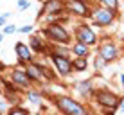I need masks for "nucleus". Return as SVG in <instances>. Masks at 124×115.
Segmentation results:
<instances>
[{"instance_id": "1", "label": "nucleus", "mask_w": 124, "mask_h": 115, "mask_svg": "<svg viewBox=\"0 0 124 115\" xmlns=\"http://www.w3.org/2000/svg\"><path fill=\"white\" fill-rule=\"evenodd\" d=\"M43 36L49 38V41H52V43H63V45H68L70 43V38H72L68 29L59 22H52V23L47 25L43 29Z\"/></svg>"}, {"instance_id": "2", "label": "nucleus", "mask_w": 124, "mask_h": 115, "mask_svg": "<svg viewBox=\"0 0 124 115\" xmlns=\"http://www.w3.org/2000/svg\"><path fill=\"white\" fill-rule=\"evenodd\" d=\"M88 18H92L93 25H97V27H110L115 22V18H117V13L108 9V7L99 6V7H92Z\"/></svg>"}, {"instance_id": "3", "label": "nucleus", "mask_w": 124, "mask_h": 115, "mask_svg": "<svg viewBox=\"0 0 124 115\" xmlns=\"http://www.w3.org/2000/svg\"><path fill=\"white\" fill-rule=\"evenodd\" d=\"M63 7L67 13L79 16V18H88L92 11L90 0H63Z\"/></svg>"}, {"instance_id": "4", "label": "nucleus", "mask_w": 124, "mask_h": 115, "mask_svg": "<svg viewBox=\"0 0 124 115\" xmlns=\"http://www.w3.org/2000/svg\"><path fill=\"white\" fill-rule=\"evenodd\" d=\"M56 104H58V108L61 110L65 115H88L86 108L81 106L78 101L70 99V97H58Z\"/></svg>"}, {"instance_id": "5", "label": "nucleus", "mask_w": 124, "mask_h": 115, "mask_svg": "<svg viewBox=\"0 0 124 115\" xmlns=\"http://www.w3.org/2000/svg\"><path fill=\"white\" fill-rule=\"evenodd\" d=\"M74 38L76 41H81V43H86L88 47L97 45V34L95 31L86 23H79L78 27L74 29Z\"/></svg>"}, {"instance_id": "6", "label": "nucleus", "mask_w": 124, "mask_h": 115, "mask_svg": "<svg viewBox=\"0 0 124 115\" xmlns=\"http://www.w3.org/2000/svg\"><path fill=\"white\" fill-rule=\"evenodd\" d=\"M97 56H101L106 63L115 61V59L119 58V47H117V43H115L113 40H104V41H101L99 50H97Z\"/></svg>"}, {"instance_id": "7", "label": "nucleus", "mask_w": 124, "mask_h": 115, "mask_svg": "<svg viewBox=\"0 0 124 115\" xmlns=\"http://www.w3.org/2000/svg\"><path fill=\"white\" fill-rule=\"evenodd\" d=\"M50 61L54 63L56 70L61 76H68L72 72V61H70L68 56H65V54H58V52L52 50V54H50Z\"/></svg>"}, {"instance_id": "8", "label": "nucleus", "mask_w": 124, "mask_h": 115, "mask_svg": "<svg viewBox=\"0 0 124 115\" xmlns=\"http://www.w3.org/2000/svg\"><path fill=\"white\" fill-rule=\"evenodd\" d=\"M97 97V103L106 106V108H117V106H121V99H119L117 95H113L112 92H97L95 93Z\"/></svg>"}, {"instance_id": "9", "label": "nucleus", "mask_w": 124, "mask_h": 115, "mask_svg": "<svg viewBox=\"0 0 124 115\" xmlns=\"http://www.w3.org/2000/svg\"><path fill=\"white\" fill-rule=\"evenodd\" d=\"M15 52H16V56H18L20 63H29V61H32V50H31V47L25 43V41H16Z\"/></svg>"}, {"instance_id": "10", "label": "nucleus", "mask_w": 124, "mask_h": 115, "mask_svg": "<svg viewBox=\"0 0 124 115\" xmlns=\"http://www.w3.org/2000/svg\"><path fill=\"white\" fill-rule=\"evenodd\" d=\"M65 11V7H63V0H45V6H43V9L40 11V15L41 13H45V15H61V13Z\"/></svg>"}, {"instance_id": "11", "label": "nucleus", "mask_w": 124, "mask_h": 115, "mask_svg": "<svg viewBox=\"0 0 124 115\" xmlns=\"http://www.w3.org/2000/svg\"><path fill=\"white\" fill-rule=\"evenodd\" d=\"M11 81L15 84H18V86H29V83H31V79H29V76H27V72L22 70V69H16V70H13L11 72Z\"/></svg>"}, {"instance_id": "12", "label": "nucleus", "mask_w": 124, "mask_h": 115, "mask_svg": "<svg viewBox=\"0 0 124 115\" xmlns=\"http://www.w3.org/2000/svg\"><path fill=\"white\" fill-rule=\"evenodd\" d=\"M25 72H27L29 79L32 81H43V72H41V67L36 65V63H27V67H25Z\"/></svg>"}, {"instance_id": "13", "label": "nucleus", "mask_w": 124, "mask_h": 115, "mask_svg": "<svg viewBox=\"0 0 124 115\" xmlns=\"http://www.w3.org/2000/svg\"><path fill=\"white\" fill-rule=\"evenodd\" d=\"M70 52H74L78 58H86L88 54H90V47H88L86 43L76 41V43H72V47H70Z\"/></svg>"}, {"instance_id": "14", "label": "nucleus", "mask_w": 124, "mask_h": 115, "mask_svg": "<svg viewBox=\"0 0 124 115\" xmlns=\"http://www.w3.org/2000/svg\"><path fill=\"white\" fill-rule=\"evenodd\" d=\"M86 67H88L86 58H78V56H76V59H72V70L83 72L85 69H86Z\"/></svg>"}, {"instance_id": "15", "label": "nucleus", "mask_w": 124, "mask_h": 115, "mask_svg": "<svg viewBox=\"0 0 124 115\" xmlns=\"http://www.w3.org/2000/svg\"><path fill=\"white\" fill-rule=\"evenodd\" d=\"M29 47H31V50H34V52H38V54H41V50H45L43 49V43L40 41V38L38 36H32L31 38V43H27Z\"/></svg>"}, {"instance_id": "16", "label": "nucleus", "mask_w": 124, "mask_h": 115, "mask_svg": "<svg viewBox=\"0 0 124 115\" xmlns=\"http://www.w3.org/2000/svg\"><path fill=\"white\" fill-rule=\"evenodd\" d=\"M99 4L102 7H108V9H112V11H115L117 13V9H119V4H121V0H99Z\"/></svg>"}, {"instance_id": "17", "label": "nucleus", "mask_w": 124, "mask_h": 115, "mask_svg": "<svg viewBox=\"0 0 124 115\" xmlns=\"http://www.w3.org/2000/svg\"><path fill=\"white\" fill-rule=\"evenodd\" d=\"M78 90L81 95H88L92 90V83L90 81H81V83H78Z\"/></svg>"}, {"instance_id": "18", "label": "nucleus", "mask_w": 124, "mask_h": 115, "mask_svg": "<svg viewBox=\"0 0 124 115\" xmlns=\"http://www.w3.org/2000/svg\"><path fill=\"white\" fill-rule=\"evenodd\" d=\"M16 6H18L20 11H25V9H29V7H31V2H29V0H18V2H16Z\"/></svg>"}, {"instance_id": "19", "label": "nucleus", "mask_w": 124, "mask_h": 115, "mask_svg": "<svg viewBox=\"0 0 124 115\" xmlns=\"http://www.w3.org/2000/svg\"><path fill=\"white\" fill-rule=\"evenodd\" d=\"M16 29H18V27H16L15 23H13V25L9 23V25H6V27H4V34H15Z\"/></svg>"}, {"instance_id": "20", "label": "nucleus", "mask_w": 124, "mask_h": 115, "mask_svg": "<svg viewBox=\"0 0 124 115\" xmlns=\"http://www.w3.org/2000/svg\"><path fill=\"white\" fill-rule=\"evenodd\" d=\"M32 25L31 23H29V25H22V27H20V29H16V31H18V32H22V34H29V32H32Z\"/></svg>"}, {"instance_id": "21", "label": "nucleus", "mask_w": 124, "mask_h": 115, "mask_svg": "<svg viewBox=\"0 0 124 115\" xmlns=\"http://www.w3.org/2000/svg\"><path fill=\"white\" fill-rule=\"evenodd\" d=\"M27 97L31 99V103H34V104H38V103L41 101V97L38 95V93H34V92H29V93H27Z\"/></svg>"}, {"instance_id": "22", "label": "nucleus", "mask_w": 124, "mask_h": 115, "mask_svg": "<svg viewBox=\"0 0 124 115\" xmlns=\"http://www.w3.org/2000/svg\"><path fill=\"white\" fill-rule=\"evenodd\" d=\"M9 115H29V112L23 110V108H13L9 112Z\"/></svg>"}, {"instance_id": "23", "label": "nucleus", "mask_w": 124, "mask_h": 115, "mask_svg": "<svg viewBox=\"0 0 124 115\" xmlns=\"http://www.w3.org/2000/svg\"><path fill=\"white\" fill-rule=\"evenodd\" d=\"M104 65H106V61H104L101 56H97V58H95V69L101 70V69H104Z\"/></svg>"}, {"instance_id": "24", "label": "nucleus", "mask_w": 124, "mask_h": 115, "mask_svg": "<svg viewBox=\"0 0 124 115\" xmlns=\"http://www.w3.org/2000/svg\"><path fill=\"white\" fill-rule=\"evenodd\" d=\"M2 25H6V18H4L2 15H0V27H2Z\"/></svg>"}, {"instance_id": "25", "label": "nucleus", "mask_w": 124, "mask_h": 115, "mask_svg": "<svg viewBox=\"0 0 124 115\" xmlns=\"http://www.w3.org/2000/svg\"><path fill=\"white\" fill-rule=\"evenodd\" d=\"M4 108H6V103H4V101H0V112H2Z\"/></svg>"}, {"instance_id": "26", "label": "nucleus", "mask_w": 124, "mask_h": 115, "mask_svg": "<svg viewBox=\"0 0 124 115\" xmlns=\"http://www.w3.org/2000/svg\"><path fill=\"white\" fill-rule=\"evenodd\" d=\"M2 40H4V34H0V43H2Z\"/></svg>"}, {"instance_id": "27", "label": "nucleus", "mask_w": 124, "mask_h": 115, "mask_svg": "<svg viewBox=\"0 0 124 115\" xmlns=\"http://www.w3.org/2000/svg\"><path fill=\"white\" fill-rule=\"evenodd\" d=\"M0 86H2V81H0Z\"/></svg>"}]
</instances>
